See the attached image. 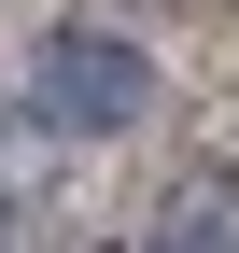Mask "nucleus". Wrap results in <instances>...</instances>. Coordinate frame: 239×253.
Listing matches in <instances>:
<instances>
[{
	"label": "nucleus",
	"mask_w": 239,
	"mask_h": 253,
	"mask_svg": "<svg viewBox=\"0 0 239 253\" xmlns=\"http://www.w3.org/2000/svg\"><path fill=\"white\" fill-rule=\"evenodd\" d=\"M155 113V56L127 28H42L28 42V126L42 141H127Z\"/></svg>",
	"instance_id": "1"
},
{
	"label": "nucleus",
	"mask_w": 239,
	"mask_h": 253,
	"mask_svg": "<svg viewBox=\"0 0 239 253\" xmlns=\"http://www.w3.org/2000/svg\"><path fill=\"white\" fill-rule=\"evenodd\" d=\"M141 253H239V183H169Z\"/></svg>",
	"instance_id": "2"
}]
</instances>
